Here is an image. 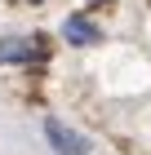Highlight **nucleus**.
Returning a JSON list of instances; mask_svg holds the SVG:
<instances>
[{"mask_svg":"<svg viewBox=\"0 0 151 155\" xmlns=\"http://www.w3.org/2000/svg\"><path fill=\"white\" fill-rule=\"evenodd\" d=\"M49 58V45L40 36H9L0 40V67H36Z\"/></svg>","mask_w":151,"mask_h":155,"instance_id":"nucleus-1","label":"nucleus"},{"mask_svg":"<svg viewBox=\"0 0 151 155\" xmlns=\"http://www.w3.org/2000/svg\"><path fill=\"white\" fill-rule=\"evenodd\" d=\"M45 137L58 155H89V137H80L76 129H67L62 120H45Z\"/></svg>","mask_w":151,"mask_h":155,"instance_id":"nucleus-2","label":"nucleus"},{"mask_svg":"<svg viewBox=\"0 0 151 155\" xmlns=\"http://www.w3.org/2000/svg\"><path fill=\"white\" fill-rule=\"evenodd\" d=\"M62 36H67L71 45H93V40H98V27H93L84 13H71L67 22H62Z\"/></svg>","mask_w":151,"mask_h":155,"instance_id":"nucleus-3","label":"nucleus"},{"mask_svg":"<svg viewBox=\"0 0 151 155\" xmlns=\"http://www.w3.org/2000/svg\"><path fill=\"white\" fill-rule=\"evenodd\" d=\"M31 5H40V0H31Z\"/></svg>","mask_w":151,"mask_h":155,"instance_id":"nucleus-4","label":"nucleus"}]
</instances>
